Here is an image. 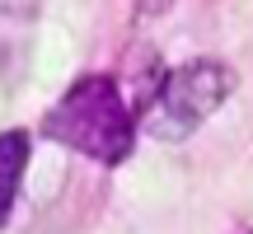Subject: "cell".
Wrapping results in <instances>:
<instances>
[{
	"label": "cell",
	"mask_w": 253,
	"mask_h": 234,
	"mask_svg": "<svg viewBox=\"0 0 253 234\" xmlns=\"http://www.w3.org/2000/svg\"><path fill=\"white\" fill-rule=\"evenodd\" d=\"M42 131L52 141L71 145V150L89 155L99 164H118L126 159L136 141V122H131V108L118 94V84L108 75H84L66 89V99L56 103L52 113L42 117Z\"/></svg>",
	"instance_id": "obj_1"
},
{
	"label": "cell",
	"mask_w": 253,
	"mask_h": 234,
	"mask_svg": "<svg viewBox=\"0 0 253 234\" xmlns=\"http://www.w3.org/2000/svg\"><path fill=\"white\" fill-rule=\"evenodd\" d=\"M225 94H230V71L220 61H188V66H178V71L164 80V89H160V99H155L150 117H145V126H150L155 136H183L216 108Z\"/></svg>",
	"instance_id": "obj_2"
},
{
	"label": "cell",
	"mask_w": 253,
	"mask_h": 234,
	"mask_svg": "<svg viewBox=\"0 0 253 234\" xmlns=\"http://www.w3.org/2000/svg\"><path fill=\"white\" fill-rule=\"evenodd\" d=\"M24 164H28V136L24 131H5L0 136V225H5L9 206H14V197H19Z\"/></svg>",
	"instance_id": "obj_3"
}]
</instances>
